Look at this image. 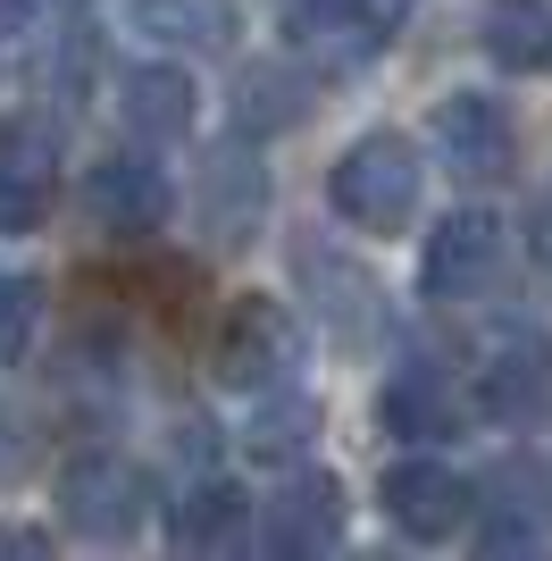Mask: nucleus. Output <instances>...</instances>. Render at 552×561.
Listing matches in <instances>:
<instances>
[{
  "mask_svg": "<svg viewBox=\"0 0 552 561\" xmlns=\"http://www.w3.org/2000/svg\"><path fill=\"white\" fill-rule=\"evenodd\" d=\"M418 185H427V168H418V142L377 126V135L344 142V160L326 168V202L335 218L360 234H402L418 218Z\"/></svg>",
  "mask_w": 552,
  "mask_h": 561,
  "instance_id": "obj_1",
  "label": "nucleus"
},
{
  "mask_svg": "<svg viewBox=\"0 0 552 561\" xmlns=\"http://www.w3.org/2000/svg\"><path fill=\"white\" fill-rule=\"evenodd\" d=\"M301 352H310V335H301V319L276 294H234L218 335H209V369L234 394H276V386H294Z\"/></svg>",
  "mask_w": 552,
  "mask_h": 561,
  "instance_id": "obj_2",
  "label": "nucleus"
},
{
  "mask_svg": "<svg viewBox=\"0 0 552 561\" xmlns=\"http://www.w3.org/2000/svg\"><path fill=\"white\" fill-rule=\"evenodd\" d=\"M59 519H68L76 537H92V545L135 537L142 519H151V478H142L126 453L92 445V453H76V461L59 469Z\"/></svg>",
  "mask_w": 552,
  "mask_h": 561,
  "instance_id": "obj_3",
  "label": "nucleus"
},
{
  "mask_svg": "<svg viewBox=\"0 0 552 561\" xmlns=\"http://www.w3.org/2000/svg\"><path fill=\"white\" fill-rule=\"evenodd\" d=\"M168 210H176V185H168L160 160H142V151H110V160L84 168V218L117 243H135V234H160Z\"/></svg>",
  "mask_w": 552,
  "mask_h": 561,
  "instance_id": "obj_4",
  "label": "nucleus"
},
{
  "mask_svg": "<svg viewBox=\"0 0 552 561\" xmlns=\"http://www.w3.org/2000/svg\"><path fill=\"white\" fill-rule=\"evenodd\" d=\"M510 260V234L494 210H452L436 234H427V252H418V285H427V302H469L485 285L503 277Z\"/></svg>",
  "mask_w": 552,
  "mask_h": 561,
  "instance_id": "obj_5",
  "label": "nucleus"
},
{
  "mask_svg": "<svg viewBox=\"0 0 552 561\" xmlns=\"http://www.w3.org/2000/svg\"><path fill=\"white\" fill-rule=\"evenodd\" d=\"M377 503H386V519L402 528V537L444 545L452 528H469V512H478V486H469L452 461H393Z\"/></svg>",
  "mask_w": 552,
  "mask_h": 561,
  "instance_id": "obj_6",
  "label": "nucleus"
},
{
  "mask_svg": "<svg viewBox=\"0 0 552 561\" xmlns=\"http://www.w3.org/2000/svg\"><path fill=\"white\" fill-rule=\"evenodd\" d=\"M436 151H444L452 176L494 185L519 160V126H510V110L494 93H452V101H436Z\"/></svg>",
  "mask_w": 552,
  "mask_h": 561,
  "instance_id": "obj_7",
  "label": "nucleus"
},
{
  "mask_svg": "<svg viewBox=\"0 0 552 561\" xmlns=\"http://www.w3.org/2000/svg\"><path fill=\"white\" fill-rule=\"evenodd\" d=\"M260 545L268 553H294V561H310V553H335L344 545V486L335 478H310V469H294L285 478V494H268L260 503Z\"/></svg>",
  "mask_w": 552,
  "mask_h": 561,
  "instance_id": "obj_8",
  "label": "nucleus"
},
{
  "mask_svg": "<svg viewBox=\"0 0 552 561\" xmlns=\"http://www.w3.org/2000/svg\"><path fill=\"white\" fill-rule=\"evenodd\" d=\"M193 110H202V93H193L184 68H168V59L117 68V117H126L142 142H184L193 135Z\"/></svg>",
  "mask_w": 552,
  "mask_h": 561,
  "instance_id": "obj_9",
  "label": "nucleus"
},
{
  "mask_svg": "<svg viewBox=\"0 0 552 561\" xmlns=\"http://www.w3.org/2000/svg\"><path fill=\"white\" fill-rule=\"evenodd\" d=\"M301 285L319 294V310H326V328L344 335V344H368V328L386 319V302H377V277H368L360 260H344V252H326V243H301Z\"/></svg>",
  "mask_w": 552,
  "mask_h": 561,
  "instance_id": "obj_10",
  "label": "nucleus"
},
{
  "mask_svg": "<svg viewBox=\"0 0 552 561\" xmlns=\"http://www.w3.org/2000/svg\"><path fill=\"white\" fill-rule=\"evenodd\" d=\"M50 218V142L25 117H0V234H34Z\"/></svg>",
  "mask_w": 552,
  "mask_h": 561,
  "instance_id": "obj_11",
  "label": "nucleus"
},
{
  "mask_svg": "<svg viewBox=\"0 0 552 561\" xmlns=\"http://www.w3.org/2000/svg\"><path fill=\"white\" fill-rule=\"evenodd\" d=\"M478 402L494 411V420H536V411L552 402V344L544 335H510V344L485 352Z\"/></svg>",
  "mask_w": 552,
  "mask_h": 561,
  "instance_id": "obj_12",
  "label": "nucleus"
},
{
  "mask_svg": "<svg viewBox=\"0 0 552 561\" xmlns=\"http://www.w3.org/2000/svg\"><path fill=\"white\" fill-rule=\"evenodd\" d=\"M377 427L402 436V445H436V436H460V394L436 369H393L386 394H377Z\"/></svg>",
  "mask_w": 552,
  "mask_h": 561,
  "instance_id": "obj_13",
  "label": "nucleus"
},
{
  "mask_svg": "<svg viewBox=\"0 0 552 561\" xmlns=\"http://www.w3.org/2000/svg\"><path fill=\"white\" fill-rule=\"evenodd\" d=\"M260 210H268V176H260V160L218 151V160L202 168V227H209V243H252Z\"/></svg>",
  "mask_w": 552,
  "mask_h": 561,
  "instance_id": "obj_14",
  "label": "nucleus"
},
{
  "mask_svg": "<svg viewBox=\"0 0 552 561\" xmlns=\"http://www.w3.org/2000/svg\"><path fill=\"white\" fill-rule=\"evenodd\" d=\"M485 59L510 76H552V9L544 0H485Z\"/></svg>",
  "mask_w": 552,
  "mask_h": 561,
  "instance_id": "obj_15",
  "label": "nucleus"
},
{
  "mask_svg": "<svg viewBox=\"0 0 552 561\" xmlns=\"http://www.w3.org/2000/svg\"><path fill=\"white\" fill-rule=\"evenodd\" d=\"M310 445H319V402H301L294 386H276V402H260L252 427H243V453L260 469H301Z\"/></svg>",
  "mask_w": 552,
  "mask_h": 561,
  "instance_id": "obj_16",
  "label": "nucleus"
},
{
  "mask_svg": "<svg viewBox=\"0 0 552 561\" xmlns=\"http://www.w3.org/2000/svg\"><path fill=\"white\" fill-rule=\"evenodd\" d=\"M252 528V503L227 486V478H193V486L176 494V512H168V537L193 545V553H209V545H234Z\"/></svg>",
  "mask_w": 552,
  "mask_h": 561,
  "instance_id": "obj_17",
  "label": "nucleus"
},
{
  "mask_svg": "<svg viewBox=\"0 0 552 561\" xmlns=\"http://www.w3.org/2000/svg\"><path fill=\"white\" fill-rule=\"evenodd\" d=\"M135 34H151L168 50H227L234 0H135Z\"/></svg>",
  "mask_w": 552,
  "mask_h": 561,
  "instance_id": "obj_18",
  "label": "nucleus"
},
{
  "mask_svg": "<svg viewBox=\"0 0 552 561\" xmlns=\"http://www.w3.org/2000/svg\"><path fill=\"white\" fill-rule=\"evenodd\" d=\"M301 84L285 68H252L243 76V84H234V126H243V135H276V126H294L301 117Z\"/></svg>",
  "mask_w": 552,
  "mask_h": 561,
  "instance_id": "obj_19",
  "label": "nucleus"
},
{
  "mask_svg": "<svg viewBox=\"0 0 552 561\" xmlns=\"http://www.w3.org/2000/svg\"><path fill=\"white\" fill-rule=\"evenodd\" d=\"M43 328V285L34 277H0V369H18L25 344Z\"/></svg>",
  "mask_w": 552,
  "mask_h": 561,
  "instance_id": "obj_20",
  "label": "nucleus"
},
{
  "mask_svg": "<svg viewBox=\"0 0 552 561\" xmlns=\"http://www.w3.org/2000/svg\"><path fill=\"white\" fill-rule=\"evenodd\" d=\"M478 553L510 561V553H544V519H536V503L519 512V503H494V519L478 528Z\"/></svg>",
  "mask_w": 552,
  "mask_h": 561,
  "instance_id": "obj_21",
  "label": "nucleus"
},
{
  "mask_svg": "<svg viewBox=\"0 0 552 561\" xmlns=\"http://www.w3.org/2000/svg\"><path fill=\"white\" fill-rule=\"evenodd\" d=\"M276 9H285L294 34H335V25L352 18V0H276Z\"/></svg>",
  "mask_w": 552,
  "mask_h": 561,
  "instance_id": "obj_22",
  "label": "nucleus"
},
{
  "mask_svg": "<svg viewBox=\"0 0 552 561\" xmlns=\"http://www.w3.org/2000/svg\"><path fill=\"white\" fill-rule=\"evenodd\" d=\"M25 461H34V436H25V420L0 402V486H9V478H25Z\"/></svg>",
  "mask_w": 552,
  "mask_h": 561,
  "instance_id": "obj_23",
  "label": "nucleus"
},
{
  "mask_svg": "<svg viewBox=\"0 0 552 561\" xmlns=\"http://www.w3.org/2000/svg\"><path fill=\"white\" fill-rule=\"evenodd\" d=\"M25 25H34V0H0V50H9V43H18V34H25Z\"/></svg>",
  "mask_w": 552,
  "mask_h": 561,
  "instance_id": "obj_24",
  "label": "nucleus"
},
{
  "mask_svg": "<svg viewBox=\"0 0 552 561\" xmlns=\"http://www.w3.org/2000/svg\"><path fill=\"white\" fill-rule=\"evenodd\" d=\"M0 553H50L43 528H0Z\"/></svg>",
  "mask_w": 552,
  "mask_h": 561,
  "instance_id": "obj_25",
  "label": "nucleus"
},
{
  "mask_svg": "<svg viewBox=\"0 0 552 561\" xmlns=\"http://www.w3.org/2000/svg\"><path fill=\"white\" fill-rule=\"evenodd\" d=\"M528 243H536V260H544V268H552V202H544V210H536V227H528Z\"/></svg>",
  "mask_w": 552,
  "mask_h": 561,
  "instance_id": "obj_26",
  "label": "nucleus"
},
{
  "mask_svg": "<svg viewBox=\"0 0 552 561\" xmlns=\"http://www.w3.org/2000/svg\"><path fill=\"white\" fill-rule=\"evenodd\" d=\"M360 9H368V18H377V25H393V18H411L418 0H360Z\"/></svg>",
  "mask_w": 552,
  "mask_h": 561,
  "instance_id": "obj_27",
  "label": "nucleus"
}]
</instances>
